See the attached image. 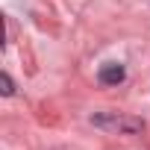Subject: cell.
<instances>
[{"label":"cell","instance_id":"cell-1","mask_svg":"<svg viewBox=\"0 0 150 150\" xmlns=\"http://www.w3.org/2000/svg\"><path fill=\"white\" fill-rule=\"evenodd\" d=\"M91 124L103 132H112V135H135L144 129V121L135 115H127V112H94Z\"/></svg>","mask_w":150,"mask_h":150},{"label":"cell","instance_id":"cell-2","mask_svg":"<svg viewBox=\"0 0 150 150\" xmlns=\"http://www.w3.org/2000/svg\"><path fill=\"white\" fill-rule=\"evenodd\" d=\"M124 77H127L124 65H115V62H109V65H103V68L97 71V80H100L103 86H118V83H124Z\"/></svg>","mask_w":150,"mask_h":150},{"label":"cell","instance_id":"cell-3","mask_svg":"<svg viewBox=\"0 0 150 150\" xmlns=\"http://www.w3.org/2000/svg\"><path fill=\"white\" fill-rule=\"evenodd\" d=\"M0 86H3V94H6V97H9V94H15V83H12L9 74H3V77H0Z\"/></svg>","mask_w":150,"mask_h":150}]
</instances>
